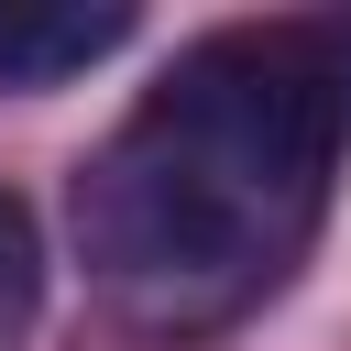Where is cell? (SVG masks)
I'll return each instance as SVG.
<instances>
[{
  "label": "cell",
  "mask_w": 351,
  "mask_h": 351,
  "mask_svg": "<svg viewBox=\"0 0 351 351\" xmlns=\"http://www.w3.org/2000/svg\"><path fill=\"white\" fill-rule=\"evenodd\" d=\"M329 176H340V77L285 33H208L88 143L66 219L88 285L132 329L197 340L252 318L307 263Z\"/></svg>",
  "instance_id": "obj_1"
},
{
  "label": "cell",
  "mask_w": 351,
  "mask_h": 351,
  "mask_svg": "<svg viewBox=\"0 0 351 351\" xmlns=\"http://www.w3.org/2000/svg\"><path fill=\"white\" fill-rule=\"evenodd\" d=\"M121 44H132L121 0H99V11L88 0H0V88H66Z\"/></svg>",
  "instance_id": "obj_2"
},
{
  "label": "cell",
  "mask_w": 351,
  "mask_h": 351,
  "mask_svg": "<svg viewBox=\"0 0 351 351\" xmlns=\"http://www.w3.org/2000/svg\"><path fill=\"white\" fill-rule=\"evenodd\" d=\"M33 318H44V230H33V208L0 186V351H22Z\"/></svg>",
  "instance_id": "obj_3"
}]
</instances>
